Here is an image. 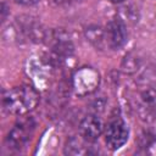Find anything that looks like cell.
Instances as JSON below:
<instances>
[{
  "instance_id": "6da1fadb",
  "label": "cell",
  "mask_w": 156,
  "mask_h": 156,
  "mask_svg": "<svg viewBox=\"0 0 156 156\" xmlns=\"http://www.w3.org/2000/svg\"><path fill=\"white\" fill-rule=\"evenodd\" d=\"M39 104V93L30 85H20L9 90L2 98L4 110L11 115L24 116Z\"/></svg>"
},
{
  "instance_id": "7a4b0ae2",
  "label": "cell",
  "mask_w": 156,
  "mask_h": 156,
  "mask_svg": "<svg viewBox=\"0 0 156 156\" xmlns=\"http://www.w3.org/2000/svg\"><path fill=\"white\" fill-rule=\"evenodd\" d=\"M135 110L140 119L145 123L156 121V88L151 85L144 87L138 91L135 98Z\"/></svg>"
},
{
  "instance_id": "3957f363",
  "label": "cell",
  "mask_w": 156,
  "mask_h": 156,
  "mask_svg": "<svg viewBox=\"0 0 156 156\" xmlns=\"http://www.w3.org/2000/svg\"><path fill=\"white\" fill-rule=\"evenodd\" d=\"M16 122L12 129L7 134V144L12 149H21L23 147L27 141L30 139V135L34 130V121L30 117H22Z\"/></svg>"
},
{
  "instance_id": "277c9868",
  "label": "cell",
  "mask_w": 156,
  "mask_h": 156,
  "mask_svg": "<svg viewBox=\"0 0 156 156\" xmlns=\"http://www.w3.org/2000/svg\"><path fill=\"white\" fill-rule=\"evenodd\" d=\"M128 127L121 118L111 119L105 130V141L108 149L117 150L121 146L124 145V143L128 139Z\"/></svg>"
},
{
  "instance_id": "5b68a950",
  "label": "cell",
  "mask_w": 156,
  "mask_h": 156,
  "mask_svg": "<svg viewBox=\"0 0 156 156\" xmlns=\"http://www.w3.org/2000/svg\"><path fill=\"white\" fill-rule=\"evenodd\" d=\"M99 80V73L95 69L83 67L82 69L77 71L76 76L73 77V88L78 95H87L96 89Z\"/></svg>"
},
{
  "instance_id": "8992f818",
  "label": "cell",
  "mask_w": 156,
  "mask_h": 156,
  "mask_svg": "<svg viewBox=\"0 0 156 156\" xmlns=\"http://www.w3.org/2000/svg\"><path fill=\"white\" fill-rule=\"evenodd\" d=\"M106 41L107 45L113 49V50H118L121 49L126 41H127V27L126 23L121 20V18H113L111 20L107 26H106Z\"/></svg>"
},
{
  "instance_id": "52a82bcc",
  "label": "cell",
  "mask_w": 156,
  "mask_h": 156,
  "mask_svg": "<svg viewBox=\"0 0 156 156\" xmlns=\"http://www.w3.org/2000/svg\"><path fill=\"white\" fill-rule=\"evenodd\" d=\"M104 124L96 115H87L79 123V134L85 141H95L102 133Z\"/></svg>"
},
{
  "instance_id": "ba28073f",
  "label": "cell",
  "mask_w": 156,
  "mask_h": 156,
  "mask_svg": "<svg viewBox=\"0 0 156 156\" xmlns=\"http://www.w3.org/2000/svg\"><path fill=\"white\" fill-rule=\"evenodd\" d=\"M85 37H87V40H89V43L94 45L96 49L101 50L105 46V44H107L106 32L100 26H89L85 29Z\"/></svg>"
},
{
  "instance_id": "9c48e42d",
  "label": "cell",
  "mask_w": 156,
  "mask_h": 156,
  "mask_svg": "<svg viewBox=\"0 0 156 156\" xmlns=\"http://www.w3.org/2000/svg\"><path fill=\"white\" fill-rule=\"evenodd\" d=\"M122 71L128 73V74H132L134 72H136L140 67V58L138 56H135L133 52H129L124 56L123 61H122Z\"/></svg>"
},
{
  "instance_id": "30bf717a",
  "label": "cell",
  "mask_w": 156,
  "mask_h": 156,
  "mask_svg": "<svg viewBox=\"0 0 156 156\" xmlns=\"http://www.w3.org/2000/svg\"><path fill=\"white\" fill-rule=\"evenodd\" d=\"M155 141H156V133L152 132V130H150V129L143 130V132L139 134L138 140H136L139 147H144V149L150 147Z\"/></svg>"
},
{
  "instance_id": "8fae6325",
  "label": "cell",
  "mask_w": 156,
  "mask_h": 156,
  "mask_svg": "<svg viewBox=\"0 0 156 156\" xmlns=\"http://www.w3.org/2000/svg\"><path fill=\"white\" fill-rule=\"evenodd\" d=\"M66 152L71 154V155H78V154H85L87 151L83 150V144L80 140L72 139L68 141V144L66 146Z\"/></svg>"
},
{
  "instance_id": "7c38bea8",
  "label": "cell",
  "mask_w": 156,
  "mask_h": 156,
  "mask_svg": "<svg viewBox=\"0 0 156 156\" xmlns=\"http://www.w3.org/2000/svg\"><path fill=\"white\" fill-rule=\"evenodd\" d=\"M17 4H20V5H26V6H28V5H33V4H35V2H38V0H15Z\"/></svg>"
},
{
  "instance_id": "4fadbf2b",
  "label": "cell",
  "mask_w": 156,
  "mask_h": 156,
  "mask_svg": "<svg viewBox=\"0 0 156 156\" xmlns=\"http://www.w3.org/2000/svg\"><path fill=\"white\" fill-rule=\"evenodd\" d=\"M5 15H6V7H5V4L2 2L1 4V20L2 21L5 20Z\"/></svg>"
},
{
  "instance_id": "5bb4252c",
  "label": "cell",
  "mask_w": 156,
  "mask_h": 156,
  "mask_svg": "<svg viewBox=\"0 0 156 156\" xmlns=\"http://www.w3.org/2000/svg\"><path fill=\"white\" fill-rule=\"evenodd\" d=\"M56 5H65V4H67V2H69L71 0H52Z\"/></svg>"
},
{
  "instance_id": "9a60e30c",
  "label": "cell",
  "mask_w": 156,
  "mask_h": 156,
  "mask_svg": "<svg viewBox=\"0 0 156 156\" xmlns=\"http://www.w3.org/2000/svg\"><path fill=\"white\" fill-rule=\"evenodd\" d=\"M111 2H113V4H119V2H123L124 0H110Z\"/></svg>"
}]
</instances>
